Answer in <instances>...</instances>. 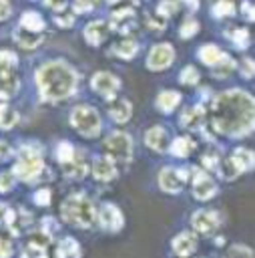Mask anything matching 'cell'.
Returning a JSON list of instances; mask_svg holds the SVG:
<instances>
[{"label":"cell","instance_id":"9","mask_svg":"<svg viewBox=\"0 0 255 258\" xmlns=\"http://www.w3.org/2000/svg\"><path fill=\"white\" fill-rule=\"evenodd\" d=\"M175 58V50L171 44H155L147 56V69L151 71H163V69H169L171 62Z\"/></svg>","mask_w":255,"mask_h":258},{"label":"cell","instance_id":"5","mask_svg":"<svg viewBox=\"0 0 255 258\" xmlns=\"http://www.w3.org/2000/svg\"><path fill=\"white\" fill-rule=\"evenodd\" d=\"M70 123H72V127H74L80 135H84V137H94V135H98V131H100V117H98V113H96L92 107H88V105H78V107H74L72 113H70Z\"/></svg>","mask_w":255,"mask_h":258},{"label":"cell","instance_id":"33","mask_svg":"<svg viewBox=\"0 0 255 258\" xmlns=\"http://www.w3.org/2000/svg\"><path fill=\"white\" fill-rule=\"evenodd\" d=\"M18 64V56L12 50H0V73H10Z\"/></svg>","mask_w":255,"mask_h":258},{"label":"cell","instance_id":"32","mask_svg":"<svg viewBox=\"0 0 255 258\" xmlns=\"http://www.w3.org/2000/svg\"><path fill=\"white\" fill-rule=\"evenodd\" d=\"M233 69H235V62H233V58L227 56V54H223V58H221L215 67H211V71H213L215 77H227V75H231Z\"/></svg>","mask_w":255,"mask_h":258},{"label":"cell","instance_id":"43","mask_svg":"<svg viewBox=\"0 0 255 258\" xmlns=\"http://www.w3.org/2000/svg\"><path fill=\"white\" fill-rule=\"evenodd\" d=\"M34 204L36 206H48L50 202H52V196H50V191L48 189H40V191H36L34 194Z\"/></svg>","mask_w":255,"mask_h":258},{"label":"cell","instance_id":"30","mask_svg":"<svg viewBox=\"0 0 255 258\" xmlns=\"http://www.w3.org/2000/svg\"><path fill=\"white\" fill-rule=\"evenodd\" d=\"M58 252L62 254V258H78L80 256V246L74 238H66V240L60 242Z\"/></svg>","mask_w":255,"mask_h":258},{"label":"cell","instance_id":"31","mask_svg":"<svg viewBox=\"0 0 255 258\" xmlns=\"http://www.w3.org/2000/svg\"><path fill=\"white\" fill-rule=\"evenodd\" d=\"M64 173H68L70 177H84V173H86V163L82 161V159H76V155L68 161V163H64Z\"/></svg>","mask_w":255,"mask_h":258},{"label":"cell","instance_id":"14","mask_svg":"<svg viewBox=\"0 0 255 258\" xmlns=\"http://www.w3.org/2000/svg\"><path fill=\"white\" fill-rule=\"evenodd\" d=\"M145 143L155 151H165L169 147V135L161 125H155L145 133Z\"/></svg>","mask_w":255,"mask_h":258},{"label":"cell","instance_id":"13","mask_svg":"<svg viewBox=\"0 0 255 258\" xmlns=\"http://www.w3.org/2000/svg\"><path fill=\"white\" fill-rule=\"evenodd\" d=\"M171 250H173L179 258L191 256V254L197 250V238H195V234H191V232H181V234H177V236L171 240Z\"/></svg>","mask_w":255,"mask_h":258},{"label":"cell","instance_id":"17","mask_svg":"<svg viewBox=\"0 0 255 258\" xmlns=\"http://www.w3.org/2000/svg\"><path fill=\"white\" fill-rule=\"evenodd\" d=\"M108 113L110 117L116 121V123H124L131 119L133 115V105L126 101V99H114L110 105H108Z\"/></svg>","mask_w":255,"mask_h":258},{"label":"cell","instance_id":"23","mask_svg":"<svg viewBox=\"0 0 255 258\" xmlns=\"http://www.w3.org/2000/svg\"><path fill=\"white\" fill-rule=\"evenodd\" d=\"M223 54H225V52H221L219 46H215V44H205V46H201V50H199V58H201L205 64H209V67H215V64L223 58Z\"/></svg>","mask_w":255,"mask_h":258},{"label":"cell","instance_id":"24","mask_svg":"<svg viewBox=\"0 0 255 258\" xmlns=\"http://www.w3.org/2000/svg\"><path fill=\"white\" fill-rule=\"evenodd\" d=\"M193 149H195V143H193L189 137H177V139L169 145V151H171L175 157H187Z\"/></svg>","mask_w":255,"mask_h":258},{"label":"cell","instance_id":"29","mask_svg":"<svg viewBox=\"0 0 255 258\" xmlns=\"http://www.w3.org/2000/svg\"><path fill=\"white\" fill-rule=\"evenodd\" d=\"M217 171H219V175L223 177V179H235L241 171H239V167L235 165V161L229 157V159H221L219 163H217Z\"/></svg>","mask_w":255,"mask_h":258},{"label":"cell","instance_id":"10","mask_svg":"<svg viewBox=\"0 0 255 258\" xmlns=\"http://www.w3.org/2000/svg\"><path fill=\"white\" fill-rule=\"evenodd\" d=\"M217 194V183L203 171V169H195L193 171V196L197 200H211Z\"/></svg>","mask_w":255,"mask_h":258},{"label":"cell","instance_id":"50","mask_svg":"<svg viewBox=\"0 0 255 258\" xmlns=\"http://www.w3.org/2000/svg\"><path fill=\"white\" fill-rule=\"evenodd\" d=\"M8 214H10V208H8L6 204H2V202H0V224H6Z\"/></svg>","mask_w":255,"mask_h":258},{"label":"cell","instance_id":"39","mask_svg":"<svg viewBox=\"0 0 255 258\" xmlns=\"http://www.w3.org/2000/svg\"><path fill=\"white\" fill-rule=\"evenodd\" d=\"M229 36H231V40H233V42H235L239 48H245V46L249 44V32H247L245 28H239V30L231 32Z\"/></svg>","mask_w":255,"mask_h":258},{"label":"cell","instance_id":"4","mask_svg":"<svg viewBox=\"0 0 255 258\" xmlns=\"http://www.w3.org/2000/svg\"><path fill=\"white\" fill-rule=\"evenodd\" d=\"M16 177H20L22 181H38V179H44L42 175L44 173H50L46 167H44V161H42V155L36 147L32 145H26L18 151V157H16V165H14V171H12Z\"/></svg>","mask_w":255,"mask_h":258},{"label":"cell","instance_id":"37","mask_svg":"<svg viewBox=\"0 0 255 258\" xmlns=\"http://www.w3.org/2000/svg\"><path fill=\"white\" fill-rule=\"evenodd\" d=\"M229 258H253V250L243 244H233L229 248Z\"/></svg>","mask_w":255,"mask_h":258},{"label":"cell","instance_id":"46","mask_svg":"<svg viewBox=\"0 0 255 258\" xmlns=\"http://www.w3.org/2000/svg\"><path fill=\"white\" fill-rule=\"evenodd\" d=\"M241 75H243L245 79H253V60H251V58H245V60L241 62Z\"/></svg>","mask_w":255,"mask_h":258},{"label":"cell","instance_id":"28","mask_svg":"<svg viewBox=\"0 0 255 258\" xmlns=\"http://www.w3.org/2000/svg\"><path fill=\"white\" fill-rule=\"evenodd\" d=\"M137 50H139V46H137V42L133 38H124V40H120V42H116L112 46V52L116 56H120V58H133L137 54Z\"/></svg>","mask_w":255,"mask_h":258},{"label":"cell","instance_id":"20","mask_svg":"<svg viewBox=\"0 0 255 258\" xmlns=\"http://www.w3.org/2000/svg\"><path fill=\"white\" fill-rule=\"evenodd\" d=\"M179 103H181V95L177 91H163L157 97V109L163 113H173Z\"/></svg>","mask_w":255,"mask_h":258},{"label":"cell","instance_id":"15","mask_svg":"<svg viewBox=\"0 0 255 258\" xmlns=\"http://www.w3.org/2000/svg\"><path fill=\"white\" fill-rule=\"evenodd\" d=\"M92 173L98 181H110L116 177V167L110 157H96L92 165Z\"/></svg>","mask_w":255,"mask_h":258},{"label":"cell","instance_id":"2","mask_svg":"<svg viewBox=\"0 0 255 258\" xmlns=\"http://www.w3.org/2000/svg\"><path fill=\"white\" fill-rule=\"evenodd\" d=\"M36 83L40 89V95L46 101L58 103L68 99L76 89V73L60 60L46 62L36 73Z\"/></svg>","mask_w":255,"mask_h":258},{"label":"cell","instance_id":"22","mask_svg":"<svg viewBox=\"0 0 255 258\" xmlns=\"http://www.w3.org/2000/svg\"><path fill=\"white\" fill-rule=\"evenodd\" d=\"M18 91V79L14 71L10 73H0V97H10Z\"/></svg>","mask_w":255,"mask_h":258},{"label":"cell","instance_id":"7","mask_svg":"<svg viewBox=\"0 0 255 258\" xmlns=\"http://www.w3.org/2000/svg\"><path fill=\"white\" fill-rule=\"evenodd\" d=\"M90 87H92L94 93L102 95L104 99H114L116 91L120 89V81H118V77H114L112 73L100 71V73H94V75H92Z\"/></svg>","mask_w":255,"mask_h":258},{"label":"cell","instance_id":"42","mask_svg":"<svg viewBox=\"0 0 255 258\" xmlns=\"http://www.w3.org/2000/svg\"><path fill=\"white\" fill-rule=\"evenodd\" d=\"M177 8H179V4H177L175 0H163V2L157 6V10H159L161 16H171V14L177 12Z\"/></svg>","mask_w":255,"mask_h":258},{"label":"cell","instance_id":"8","mask_svg":"<svg viewBox=\"0 0 255 258\" xmlns=\"http://www.w3.org/2000/svg\"><path fill=\"white\" fill-rule=\"evenodd\" d=\"M96 218H98L102 230H106V232H120L124 226V216H122L120 208L114 204H102Z\"/></svg>","mask_w":255,"mask_h":258},{"label":"cell","instance_id":"6","mask_svg":"<svg viewBox=\"0 0 255 258\" xmlns=\"http://www.w3.org/2000/svg\"><path fill=\"white\" fill-rule=\"evenodd\" d=\"M104 147H106L110 159L129 161L131 159V153H133V139L126 133H122V131H114V133H110L106 137Z\"/></svg>","mask_w":255,"mask_h":258},{"label":"cell","instance_id":"49","mask_svg":"<svg viewBox=\"0 0 255 258\" xmlns=\"http://www.w3.org/2000/svg\"><path fill=\"white\" fill-rule=\"evenodd\" d=\"M8 157H10V145L6 141H0V161H4Z\"/></svg>","mask_w":255,"mask_h":258},{"label":"cell","instance_id":"53","mask_svg":"<svg viewBox=\"0 0 255 258\" xmlns=\"http://www.w3.org/2000/svg\"><path fill=\"white\" fill-rule=\"evenodd\" d=\"M183 258H189V256H183Z\"/></svg>","mask_w":255,"mask_h":258},{"label":"cell","instance_id":"1","mask_svg":"<svg viewBox=\"0 0 255 258\" xmlns=\"http://www.w3.org/2000/svg\"><path fill=\"white\" fill-rule=\"evenodd\" d=\"M213 127L231 137L247 135L253 129V97L241 89L221 93L213 101Z\"/></svg>","mask_w":255,"mask_h":258},{"label":"cell","instance_id":"21","mask_svg":"<svg viewBox=\"0 0 255 258\" xmlns=\"http://www.w3.org/2000/svg\"><path fill=\"white\" fill-rule=\"evenodd\" d=\"M231 159L235 161V165L239 167V171H249L253 167V151L245 149V147H237L231 155Z\"/></svg>","mask_w":255,"mask_h":258},{"label":"cell","instance_id":"44","mask_svg":"<svg viewBox=\"0 0 255 258\" xmlns=\"http://www.w3.org/2000/svg\"><path fill=\"white\" fill-rule=\"evenodd\" d=\"M217 163H219V157H217V151L215 149L213 151H207L203 155V165L205 167H217Z\"/></svg>","mask_w":255,"mask_h":258},{"label":"cell","instance_id":"35","mask_svg":"<svg viewBox=\"0 0 255 258\" xmlns=\"http://www.w3.org/2000/svg\"><path fill=\"white\" fill-rule=\"evenodd\" d=\"M22 258H46V250L42 244L30 242L24 250H22Z\"/></svg>","mask_w":255,"mask_h":258},{"label":"cell","instance_id":"27","mask_svg":"<svg viewBox=\"0 0 255 258\" xmlns=\"http://www.w3.org/2000/svg\"><path fill=\"white\" fill-rule=\"evenodd\" d=\"M20 24H22L24 30H30V32H40V30H44V20H42V16H40L38 12H24Z\"/></svg>","mask_w":255,"mask_h":258},{"label":"cell","instance_id":"51","mask_svg":"<svg viewBox=\"0 0 255 258\" xmlns=\"http://www.w3.org/2000/svg\"><path fill=\"white\" fill-rule=\"evenodd\" d=\"M56 22L62 24V26H70V24L74 22V18H72V16H68V18H56Z\"/></svg>","mask_w":255,"mask_h":258},{"label":"cell","instance_id":"19","mask_svg":"<svg viewBox=\"0 0 255 258\" xmlns=\"http://www.w3.org/2000/svg\"><path fill=\"white\" fill-rule=\"evenodd\" d=\"M203 119H205V113H203V107L197 105V107H191L183 113L181 117V125L187 127V129H199L203 125Z\"/></svg>","mask_w":255,"mask_h":258},{"label":"cell","instance_id":"48","mask_svg":"<svg viewBox=\"0 0 255 258\" xmlns=\"http://www.w3.org/2000/svg\"><path fill=\"white\" fill-rule=\"evenodd\" d=\"M10 16V4L8 0H0V20H6Z\"/></svg>","mask_w":255,"mask_h":258},{"label":"cell","instance_id":"47","mask_svg":"<svg viewBox=\"0 0 255 258\" xmlns=\"http://www.w3.org/2000/svg\"><path fill=\"white\" fill-rule=\"evenodd\" d=\"M10 256H12V244L0 238V258H10Z\"/></svg>","mask_w":255,"mask_h":258},{"label":"cell","instance_id":"16","mask_svg":"<svg viewBox=\"0 0 255 258\" xmlns=\"http://www.w3.org/2000/svg\"><path fill=\"white\" fill-rule=\"evenodd\" d=\"M106 34H108V24L104 22V20H94V22H90L86 28H84V38H86V42H90V44H100L104 38H106Z\"/></svg>","mask_w":255,"mask_h":258},{"label":"cell","instance_id":"41","mask_svg":"<svg viewBox=\"0 0 255 258\" xmlns=\"http://www.w3.org/2000/svg\"><path fill=\"white\" fill-rule=\"evenodd\" d=\"M181 81L185 85H195L199 81V71L195 67H185L183 73H181Z\"/></svg>","mask_w":255,"mask_h":258},{"label":"cell","instance_id":"34","mask_svg":"<svg viewBox=\"0 0 255 258\" xmlns=\"http://www.w3.org/2000/svg\"><path fill=\"white\" fill-rule=\"evenodd\" d=\"M72 157H74V147H72V143L60 141V143L56 145V159H58L60 163H68Z\"/></svg>","mask_w":255,"mask_h":258},{"label":"cell","instance_id":"12","mask_svg":"<svg viewBox=\"0 0 255 258\" xmlns=\"http://www.w3.org/2000/svg\"><path fill=\"white\" fill-rule=\"evenodd\" d=\"M185 183V173L175 167H165L159 171V187L167 194H179Z\"/></svg>","mask_w":255,"mask_h":258},{"label":"cell","instance_id":"18","mask_svg":"<svg viewBox=\"0 0 255 258\" xmlns=\"http://www.w3.org/2000/svg\"><path fill=\"white\" fill-rule=\"evenodd\" d=\"M14 40L18 42V46H22L26 50H32L42 42V32H30V30L20 28V30L14 32Z\"/></svg>","mask_w":255,"mask_h":258},{"label":"cell","instance_id":"3","mask_svg":"<svg viewBox=\"0 0 255 258\" xmlns=\"http://www.w3.org/2000/svg\"><path fill=\"white\" fill-rule=\"evenodd\" d=\"M60 212H62V220L74 228H82V230H88L94 226L96 222V208L94 204L82 196V194H72L68 196L62 206H60Z\"/></svg>","mask_w":255,"mask_h":258},{"label":"cell","instance_id":"36","mask_svg":"<svg viewBox=\"0 0 255 258\" xmlns=\"http://www.w3.org/2000/svg\"><path fill=\"white\" fill-rule=\"evenodd\" d=\"M213 12H215V16H233V12H235V6H233V2H227V0H219L215 6H213Z\"/></svg>","mask_w":255,"mask_h":258},{"label":"cell","instance_id":"45","mask_svg":"<svg viewBox=\"0 0 255 258\" xmlns=\"http://www.w3.org/2000/svg\"><path fill=\"white\" fill-rule=\"evenodd\" d=\"M96 2H98V0H76L74 6H76L78 12H88V10H92V8L96 6Z\"/></svg>","mask_w":255,"mask_h":258},{"label":"cell","instance_id":"52","mask_svg":"<svg viewBox=\"0 0 255 258\" xmlns=\"http://www.w3.org/2000/svg\"><path fill=\"white\" fill-rule=\"evenodd\" d=\"M185 2H187L191 8H199V0H185Z\"/></svg>","mask_w":255,"mask_h":258},{"label":"cell","instance_id":"26","mask_svg":"<svg viewBox=\"0 0 255 258\" xmlns=\"http://www.w3.org/2000/svg\"><path fill=\"white\" fill-rule=\"evenodd\" d=\"M133 16H135V12H133L131 8L118 10V12L112 14V26H114L116 30H120V32H126L129 26L133 24Z\"/></svg>","mask_w":255,"mask_h":258},{"label":"cell","instance_id":"25","mask_svg":"<svg viewBox=\"0 0 255 258\" xmlns=\"http://www.w3.org/2000/svg\"><path fill=\"white\" fill-rule=\"evenodd\" d=\"M18 119H20V115H18V111L16 109H12L10 105H0V129H12L16 123H18Z\"/></svg>","mask_w":255,"mask_h":258},{"label":"cell","instance_id":"11","mask_svg":"<svg viewBox=\"0 0 255 258\" xmlns=\"http://www.w3.org/2000/svg\"><path fill=\"white\" fill-rule=\"evenodd\" d=\"M219 214L215 210H197L191 216V226L199 232V234H211L217 230L219 226Z\"/></svg>","mask_w":255,"mask_h":258},{"label":"cell","instance_id":"40","mask_svg":"<svg viewBox=\"0 0 255 258\" xmlns=\"http://www.w3.org/2000/svg\"><path fill=\"white\" fill-rule=\"evenodd\" d=\"M197 30H199V22H197L195 18H189V20H185L183 26H181V36H183V38H189V36L197 34Z\"/></svg>","mask_w":255,"mask_h":258},{"label":"cell","instance_id":"38","mask_svg":"<svg viewBox=\"0 0 255 258\" xmlns=\"http://www.w3.org/2000/svg\"><path fill=\"white\" fill-rule=\"evenodd\" d=\"M14 183H16V177H14L12 171H2V173H0V191H2V194L10 191V189L14 187Z\"/></svg>","mask_w":255,"mask_h":258}]
</instances>
